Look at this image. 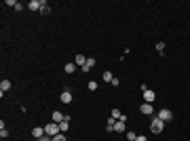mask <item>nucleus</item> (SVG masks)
Wrapping results in <instances>:
<instances>
[{
    "instance_id": "nucleus-1",
    "label": "nucleus",
    "mask_w": 190,
    "mask_h": 141,
    "mask_svg": "<svg viewBox=\"0 0 190 141\" xmlns=\"http://www.w3.org/2000/svg\"><path fill=\"white\" fill-rule=\"evenodd\" d=\"M163 129H165V122L158 116H152V120H150V133L158 135V133H163Z\"/></svg>"
},
{
    "instance_id": "nucleus-2",
    "label": "nucleus",
    "mask_w": 190,
    "mask_h": 141,
    "mask_svg": "<svg viewBox=\"0 0 190 141\" xmlns=\"http://www.w3.org/2000/svg\"><path fill=\"white\" fill-rule=\"evenodd\" d=\"M45 133H47L49 137H55V135H59V133H61V129H59V124H57V122H51V124H47V126H45Z\"/></svg>"
},
{
    "instance_id": "nucleus-3",
    "label": "nucleus",
    "mask_w": 190,
    "mask_h": 141,
    "mask_svg": "<svg viewBox=\"0 0 190 141\" xmlns=\"http://www.w3.org/2000/svg\"><path fill=\"white\" fill-rule=\"evenodd\" d=\"M28 8L30 11H42V0H30L28 2Z\"/></svg>"
},
{
    "instance_id": "nucleus-4",
    "label": "nucleus",
    "mask_w": 190,
    "mask_h": 141,
    "mask_svg": "<svg viewBox=\"0 0 190 141\" xmlns=\"http://www.w3.org/2000/svg\"><path fill=\"white\" fill-rule=\"evenodd\" d=\"M158 118H161L163 122H169V120L173 118V114H171L169 110H158Z\"/></svg>"
},
{
    "instance_id": "nucleus-5",
    "label": "nucleus",
    "mask_w": 190,
    "mask_h": 141,
    "mask_svg": "<svg viewBox=\"0 0 190 141\" xmlns=\"http://www.w3.org/2000/svg\"><path fill=\"white\" fill-rule=\"evenodd\" d=\"M125 122H127V116H125V118H120V120H116V124H114V131H116V133H123V131L127 129V124H125Z\"/></svg>"
},
{
    "instance_id": "nucleus-6",
    "label": "nucleus",
    "mask_w": 190,
    "mask_h": 141,
    "mask_svg": "<svg viewBox=\"0 0 190 141\" xmlns=\"http://www.w3.org/2000/svg\"><path fill=\"white\" fill-rule=\"evenodd\" d=\"M140 110H142V114H146V116H152V114H154V107H152V103H146V101L142 103V107H140Z\"/></svg>"
},
{
    "instance_id": "nucleus-7",
    "label": "nucleus",
    "mask_w": 190,
    "mask_h": 141,
    "mask_svg": "<svg viewBox=\"0 0 190 141\" xmlns=\"http://www.w3.org/2000/svg\"><path fill=\"white\" fill-rule=\"evenodd\" d=\"M95 63H97V61H95L93 57H87V63H85L80 70H83V72H89V70H93V67H95Z\"/></svg>"
},
{
    "instance_id": "nucleus-8",
    "label": "nucleus",
    "mask_w": 190,
    "mask_h": 141,
    "mask_svg": "<svg viewBox=\"0 0 190 141\" xmlns=\"http://www.w3.org/2000/svg\"><path fill=\"white\" fill-rule=\"evenodd\" d=\"M59 101H61V103H70V101H72V93H70V91L66 89L63 93L59 95Z\"/></svg>"
},
{
    "instance_id": "nucleus-9",
    "label": "nucleus",
    "mask_w": 190,
    "mask_h": 141,
    "mask_svg": "<svg viewBox=\"0 0 190 141\" xmlns=\"http://www.w3.org/2000/svg\"><path fill=\"white\" fill-rule=\"evenodd\" d=\"M42 135H47L42 126H36V129H32V137H34V139H40Z\"/></svg>"
},
{
    "instance_id": "nucleus-10",
    "label": "nucleus",
    "mask_w": 190,
    "mask_h": 141,
    "mask_svg": "<svg viewBox=\"0 0 190 141\" xmlns=\"http://www.w3.org/2000/svg\"><path fill=\"white\" fill-rule=\"evenodd\" d=\"M154 99H156V93H154V91H146V93H144V101H146V103H152Z\"/></svg>"
},
{
    "instance_id": "nucleus-11",
    "label": "nucleus",
    "mask_w": 190,
    "mask_h": 141,
    "mask_svg": "<svg viewBox=\"0 0 190 141\" xmlns=\"http://www.w3.org/2000/svg\"><path fill=\"white\" fill-rule=\"evenodd\" d=\"M59 129H61V133H66V131L70 129V116H66V118L59 122Z\"/></svg>"
},
{
    "instance_id": "nucleus-12",
    "label": "nucleus",
    "mask_w": 190,
    "mask_h": 141,
    "mask_svg": "<svg viewBox=\"0 0 190 141\" xmlns=\"http://www.w3.org/2000/svg\"><path fill=\"white\" fill-rule=\"evenodd\" d=\"M74 63H76L78 67H83V65L87 63V57H85V55H76V57H74Z\"/></svg>"
},
{
    "instance_id": "nucleus-13",
    "label": "nucleus",
    "mask_w": 190,
    "mask_h": 141,
    "mask_svg": "<svg viewBox=\"0 0 190 141\" xmlns=\"http://www.w3.org/2000/svg\"><path fill=\"white\" fill-rule=\"evenodd\" d=\"M8 89H11V80H2L0 82V93H6Z\"/></svg>"
},
{
    "instance_id": "nucleus-14",
    "label": "nucleus",
    "mask_w": 190,
    "mask_h": 141,
    "mask_svg": "<svg viewBox=\"0 0 190 141\" xmlns=\"http://www.w3.org/2000/svg\"><path fill=\"white\" fill-rule=\"evenodd\" d=\"M110 116H112V118H114V120H120V118H125V114H123V112H120V110H116V107H114V110H112V114H110Z\"/></svg>"
},
{
    "instance_id": "nucleus-15",
    "label": "nucleus",
    "mask_w": 190,
    "mask_h": 141,
    "mask_svg": "<svg viewBox=\"0 0 190 141\" xmlns=\"http://www.w3.org/2000/svg\"><path fill=\"white\" fill-rule=\"evenodd\" d=\"M63 118H66V116H63V114H61V112H57V110H55V112H53V122H57V124H59V122H61V120H63Z\"/></svg>"
},
{
    "instance_id": "nucleus-16",
    "label": "nucleus",
    "mask_w": 190,
    "mask_h": 141,
    "mask_svg": "<svg viewBox=\"0 0 190 141\" xmlns=\"http://www.w3.org/2000/svg\"><path fill=\"white\" fill-rule=\"evenodd\" d=\"M76 67H78L76 63H66V67H63V70H66L68 74H74V72H76Z\"/></svg>"
},
{
    "instance_id": "nucleus-17",
    "label": "nucleus",
    "mask_w": 190,
    "mask_h": 141,
    "mask_svg": "<svg viewBox=\"0 0 190 141\" xmlns=\"http://www.w3.org/2000/svg\"><path fill=\"white\" fill-rule=\"evenodd\" d=\"M101 78H103V82H112V80H114L112 72H103V74H101Z\"/></svg>"
},
{
    "instance_id": "nucleus-18",
    "label": "nucleus",
    "mask_w": 190,
    "mask_h": 141,
    "mask_svg": "<svg viewBox=\"0 0 190 141\" xmlns=\"http://www.w3.org/2000/svg\"><path fill=\"white\" fill-rule=\"evenodd\" d=\"M53 141H68V139H66V133H59V135H55V137H53Z\"/></svg>"
},
{
    "instance_id": "nucleus-19",
    "label": "nucleus",
    "mask_w": 190,
    "mask_h": 141,
    "mask_svg": "<svg viewBox=\"0 0 190 141\" xmlns=\"http://www.w3.org/2000/svg\"><path fill=\"white\" fill-rule=\"evenodd\" d=\"M127 139H129V141H135V139H137V135H135L133 131H127Z\"/></svg>"
},
{
    "instance_id": "nucleus-20",
    "label": "nucleus",
    "mask_w": 190,
    "mask_h": 141,
    "mask_svg": "<svg viewBox=\"0 0 190 141\" xmlns=\"http://www.w3.org/2000/svg\"><path fill=\"white\" fill-rule=\"evenodd\" d=\"M156 51H158V53H163V51H165V42H163V40H158V42H156Z\"/></svg>"
},
{
    "instance_id": "nucleus-21",
    "label": "nucleus",
    "mask_w": 190,
    "mask_h": 141,
    "mask_svg": "<svg viewBox=\"0 0 190 141\" xmlns=\"http://www.w3.org/2000/svg\"><path fill=\"white\" fill-rule=\"evenodd\" d=\"M0 137H2V139H6V137H8V131H6L4 126H0Z\"/></svg>"
},
{
    "instance_id": "nucleus-22",
    "label": "nucleus",
    "mask_w": 190,
    "mask_h": 141,
    "mask_svg": "<svg viewBox=\"0 0 190 141\" xmlns=\"http://www.w3.org/2000/svg\"><path fill=\"white\" fill-rule=\"evenodd\" d=\"M40 13H42V15H49V13H51V8H49L47 2H45V6H42V11H40Z\"/></svg>"
},
{
    "instance_id": "nucleus-23",
    "label": "nucleus",
    "mask_w": 190,
    "mask_h": 141,
    "mask_svg": "<svg viewBox=\"0 0 190 141\" xmlns=\"http://www.w3.org/2000/svg\"><path fill=\"white\" fill-rule=\"evenodd\" d=\"M89 91H97V82H93V80L89 82Z\"/></svg>"
},
{
    "instance_id": "nucleus-24",
    "label": "nucleus",
    "mask_w": 190,
    "mask_h": 141,
    "mask_svg": "<svg viewBox=\"0 0 190 141\" xmlns=\"http://www.w3.org/2000/svg\"><path fill=\"white\" fill-rule=\"evenodd\" d=\"M36 141H53V137H49V135H42L40 139H36Z\"/></svg>"
},
{
    "instance_id": "nucleus-25",
    "label": "nucleus",
    "mask_w": 190,
    "mask_h": 141,
    "mask_svg": "<svg viewBox=\"0 0 190 141\" xmlns=\"http://www.w3.org/2000/svg\"><path fill=\"white\" fill-rule=\"evenodd\" d=\"M135 141H148V139H146L144 135H137V139H135Z\"/></svg>"
},
{
    "instance_id": "nucleus-26",
    "label": "nucleus",
    "mask_w": 190,
    "mask_h": 141,
    "mask_svg": "<svg viewBox=\"0 0 190 141\" xmlns=\"http://www.w3.org/2000/svg\"><path fill=\"white\" fill-rule=\"evenodd\" d=\"M171 141H173V139H171Z\"/></svg>"
}]
</instances>
